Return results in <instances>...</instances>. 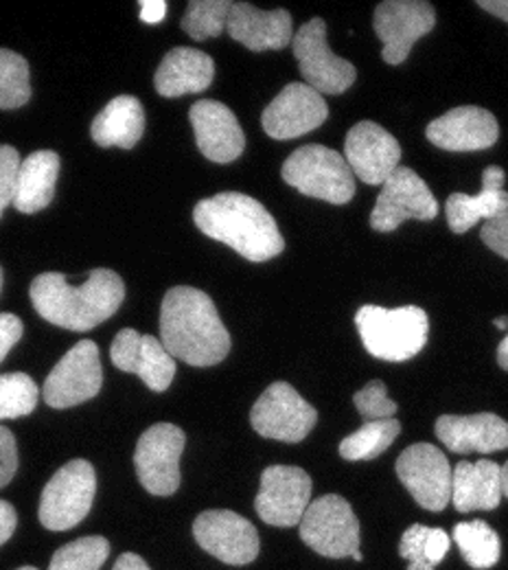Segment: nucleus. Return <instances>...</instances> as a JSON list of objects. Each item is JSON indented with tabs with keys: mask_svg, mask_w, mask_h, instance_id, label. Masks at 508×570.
Masks as SVG:
<instances>
[{
	"mask_svg": "<svg viewBox=\"0 0 508 570\" xmlns=\"http://www.w3.org/2000/svg\"><path fill=\"white\" fill-rule=\"evenodd\" d=\"M160 338L167 352L191 366H213L230 352V334L213 298L196 287H171L160 307Z\"/></svg>",
	"mask_w": 508,
	"mask_h": 570,
	"instance_id": "obj_1",
	"label": "nucleus"
},
{
	"mask_svg": "<svg viewBox=\"0 0 508 570\" xmlns=\"http://www.w3.org/2000/svg\"><path fill=\"white\" fill-rule=\"evenodd\" d=\"M29 296L36 312L51 325L71 332H90L121 307L126 285L108 268L92 271L77 287L69 285L60 273H44L31 282Z\"/></svg>",
	"mask_w": 508,
	"mask_h": 570,
	"instance_id": "obj_2",
	"label": "nucleus"
},
{
	"mask_svg": "<svg viewBox=\"0 0 508 570\" xmlns=\"http://www.w3.org/2000/svg\"><path fill=\"white\" fill-rule=\"evenodd\" d=\"M193 219L207 237L230 246L255 264L268 262L286 248V239L272 214L239 191H223L198 203Z\"/></svg>",
	"mask_w": 508,
	"mask_h": 570,
	"instance_id": "obj_3",
	"label": "nucleus"
},
{
	"mask_svg": "<svg viewBox=\"0 0 508 570\" xmlns=\"http://www.w3.org/2000/svg\"><path fill=\"white\" fill-rule=\"evenodd\" d=\"M356 325L366 352L386 362L412 360L426 347L430 334V318L417 305L395 309L362 305L356 314Z\"/></svg>",
	"mask_w": 508,
	"mask_h": 570,
	"instance_id": "obj_4",
	"label": "nucleus"
},
{
	"mask_svg": "<svg viewBox=\"0 0 508 570\" xmlns=\"http://www.w3.org/2000/svg\"><path fill=\"white\" fill-rule=\"evenodd\" d=\"M283 180L296 191L331 205H347L356 196V174L347 158L316 142L290 154L283 163Z\"/></svg>",
	"mask_w": 508,
	"mask_h": 570,
	"instance_id": "obj_5",
	"label": "nucleus"
},
{
	"mask_svg": "<svg viewBox=\"0 0 508 570\" xmlns=\"http://www.w3.org/2000/svg\"><path fill=\"white\" fill-rule=\"evenodd\" d=\"M300 540L322 558H351L360 551V520L342 497L311 500L300 520Z\"/></svg>",
	"mask_w": 508,
	"mask_h": 570,
	"instance_id": "obj_6",
	"label": "nucleus"
},
{
	"mask_svg": "<svg viewBox=\"0 0 508 570\" xmlns=\"http://www.w3.org/2000/svg\"><path fill=\"white\" fill-rule=\"evenodd\" d=\"M97 494L94 468L74 459L62 465L47 483L40 499V522L49 531H69L77 527L90 511Z\"/></svg>",
	"mask_w": 508,
	"mask_h": 570,
	"instance_id": "obj_7",
	"label": "nucleus"
},
{
	"mask_svg": "<svg viewBox=\"0 0 508 570\" xmlns=\"http://www.w3.org/2000/svg\"><path fill=\"white\" fill-rule=\"evenodd\" d=\"M291 51L298 60L305 83L320 95H342L358 77L356 67L349 60L333 56L329 49L327 24L322 18H311L296 31Z\"/></svg>",
	"mask_w": 508,
	"mask_h": 570,
	"instance_id": "obj_8",
	"label": "nucleus"
},
{
	"mask_svg": "<svg viewBox=\"0 0 508 570\" xmlns=\"http://www.w3.org/2000/svg\"><path fill=\"white\" fill-rule=\"evenodd\" d=\"M436 11L424 0H386L375 9L372 27L384 42L386 65H404L419 38L435 29Z\"/></svg>",
	"mask_w": 508,
	"mask_h": 570,
	"instance_id": "obj_9",
	"label": "nucleus"
},
{
	"mask_svg": "<svg viewBox=\"0 0 508 570\" xmlns=\"http://www.w3.org/2000/svg\"><path fill=\"white\" fill-rule=\"evenodd\" d=\"M185 430L173 424L149 428L135 452L137 476L153 497H171L180 488V454L185 450Z\"/></svg>",
	"mask_w": 508,
	"mask_h": 570,
	"instance_id": "obj_10",
	"label": "nucleus"
},
{
	"mask_svg": "<svg viewBox=\"0 0 508 570\" xmlns=\"http://www.w3.org/2000/svg\"><path fill=\"white\" fill-rule=\"evenodd\" d=\"M103 384L99 347L92 341H79L67 352L44 380V402L51 409H73L92 400Z\"/></svg>",
	"mask_w": 508,
	"mask_h": 570,
	"instance_id": "obj_11",
	"label": "nucleus"
},
{
	"mask_svg": "<svg viewBox=\"0 0 508 570\" xmlns=\"http://www.w3.org/2000/svg\"><path fill=\"white\" fill-rule=\"evenodd\" d=\"M318 422V413L288 382H275L250 411V424L268 439L298 443Z\"/></svg>",
	"mask_w": 508,
	"mask_h": 570,
	"instance_id": "obj_12",
	"label": "nucleus"
},
{
	"mask_svg": "<svg viewBox=\"0 0 508 570\" xmlns=\"http://www.w3.org/2000/svg\"><path fill=\"white\" fill-rule=\"evenodd\" d=\"M438 203L430 187L410 167H397V171L381 185L370 226L379 233L395 230L406 219H435Z\"/></svg>",
	"mask_w": 508,
	"mask_h": 570,
	"instance_id": "obj_13",
	"label": "nucleus"
},
{
	"mask_svg": "<svg viewBox=\"0 0 508 570\" xmlns=\"http://www.w3.org/2000/svg\"><path fill=\"white\" fill-rule=\"evenodd\" d=\"M397 476L424 509L442 511L451 502L454 470L442 450L432 443H415L397 459Z\"/></svg>",
	"mask_w": 508,
	"mask_h": 570,
	"instance_id": "obj_14",
	"label": "nucleus"
},
{
	"mask_svg": "<svg viewBox=\"0 0 508 570\" xmlns=\"http://www.w3.org/2000/svg\"><path fill=\"white\" fill-rule=\"evenodd\" d=\"M196 542L230 567H246L259 556V533L250 520L235 511L211 509L193 522Z\"/></svg>",
	"mask_w": 508,
	"mask_h": 570,
	"instance_id": "obj_15",
	"label": "nucleus"
},
{
	"mask_svg": "<svg viewBox=\"0 0 508 570\" xmlns=\"http://www.w3.org/2000/svg\"><path fill=\"white\" fill-rule=\"evenodd\" d=\"M311 504V479L293 465H270L261 474L255 509L272 527L300 524Z\"/></svg>",
	"mask_w": 508,
	"mask_h": 570,
	"instance_id": "obj_16",
	"label": "nucleus"
},
{
	"mask_svg": "<svg viewBox=\"0 0 508 570\" xmlns=\"http://www.w3.org/2000/svg\"><path fill=\"white\" fill-rule=\"evenodd\" d=\"M329 117L325 97L302 81L286 86L261 115V126L277 141L298 139L320 128Z\"/></svg>",
	"mask_w": 508,
	"mask_h": 570,
	"instance_id": "obj_17",
	"label": "nucleus"
},
{
	"mask_svg": "<svg viewBox=\"0 0 508 570\" xmlns=\"http://www.w3.org/2000/svg\"><path fill=\"white\" fill-rule=\"evenodd\" d=\"M345 158L362 183L384 185L399 167L401 145L375 121H360L347 135Z\"/></svg>",
	"mask_w": 508,
	"mask_h": 570,
	"instance_id": "obj_18",
	"label": "nucleus"
},
{
	"mask_svg": "<svg viewBox=\"0 0 508 570\" xmlns=\"http://www.w3.org/2000/svg\"><path fill=\"white\" fill-rule=\"evenodd\" d=\"M112 364L126 373H137L153 393H162L176 377V357L162 341L141 336L135 330H121L110 347Z\"/></svg>",
	"mask_w": 508,
	"mask_h": 570,
	"instance_id": "obj_19",
	"label": "nucleus"
},
{
	"mask_svg": "<svg viewBox=\"0 0 508 570\" xmlns=\"http://www.w3.org/2000/svg\"><path fill=\"white\" fill-rule=\"evenodd\" d=\"M426 137L447 151L489 149L500 137L498 119L478 106H460L435 119Z\"/></svg>",
	"mask_w": 508,
	"mask_h": 570,
	"instance_id": "obj_20",
	"label": "nucleus"
},
{
	"mask_svg": "<svg viewBox=\"0 0 508 570\" xmlns=\"http://www.w3.org/2000/svg\"><path fill=\"white\" fill-rule=\"evenodd\" d=\"M200 151L213 163H232L246 147L243 130L232 110L213 99L196 101L189 110Z\"/></svg>",
	"mask_w": 508,
	"mask_h": 570,
	"instance_id": "obj_21",
	"label": "nucleus"
},
{
	"mask_svg": "<svg viewBox=\"0 0 508 570\" xmlns=\"http://www.w3.org/2000/svg\"><path fill=\"white\" fill-rule=\"evenodd\" d=\"M436 436L456 454H491L508 450V422L494 413L442 415L436 420Z\"/></svg>",
	"mask_w": 508,
	"mask_h": 570,
	"instance_id": "obj_22",
	"label": "nucleus"
},
{
	"mask_svg": "<svg viewBox=\"0 0 508 570\" xmlns=\"http://www.w3.org/2000/svg\"><path fill=\"white\" fill-rule=\"evenodd\" d=\"M226 31L250 51H279L293 40L288 9L263 11L250 2H232Z\"/></svg>",
	"mask_w": 508,
	"mask_h": 570,
	"instance_id": "obj_23",
	"label": "nucleus"
},
{
	"mask_svg": "<svg viewBox=\"0 0 508 570\" xmlns=\"http://www.w3.org/2000/svg\"><path fill=\"white\" fill-rule=\"evenodd\" d=\"M507 174L500 167H487L482 174V189L478 196L451 194L445 203L447 224L454 233H467L480 219H496L508 215V194L505 191Z\"/></svg>",
	"mask_w": 508,
	"mask_h": 570,
	"instance_id": "obj_24",
	"label": "nucleus"
},
{
	"mask_svg": "<svg viewBox=\"0 0 508 570\" xmlns=\"http://www.w3.org/2000/svg\"><path fill=\"white\" fill-rule=\"evenodd\" d=\"M216 77V65L211 56L200 49L178 47L171 49L153 77V86L162 97H185L198 95L211 86Z\"/></svg>",
	"mask_w": 508,
	"mask_h": 570,
	"instance_id": "obj_25",
	"label": "nucleus"
},
{
	"mask_svg": "<svg viewBox=\"0 0 508 570\" xmlns=\"http://www.w3.org/2000/svg\"><path fill=\"white\" fill-rule=\"evenodd\" d=\"M502 465L489 459H482L478 463H456L451 481V502L460 513L491 511L502 502Z\"/></svg>",
	"mask_w": 508,
	"mask_h": 570,
	"instance_id": "obj_26",
	"label": "nucleus"
},
{
	"mask_svg": "<svg viewBox=\"0 0 508 570\" xmlns=\"http://www.w3.org/2000/svg\"><path fill=\"white\" fill-rule=\"evenodd\" d=\"M146 132V110L137 97H114L92 121V141L99 147L132 149Z\"/></svg>",
	"mask_w": 508,
	"mask_h": 570,
	"instance_id": "obj_27",
	"label": "nucleus"
},
{
	"mask_svg": "<svg viewBox=\"0 0 508 570\" xmlns=\"http://www.w3.org/2000/svg\"><path fill=\"white\" fill-rule=\"evenodd\" d=\"M60 176V156L51 149H38L22 160L13 207L20 214H38L51 205Z\"/></svg>",
	"mask_w": 508,
	"mask_h": 570,
	"instance_id": "obj_28",
	"label": "nucleus"
},
{
	"mask_svg": "<svg viewBox=\"0 0 508 570\" xmlns=\"http://www.w3.org/2000/svg\"><path fill=\"white\" fill-rule=\"evenodd\" d=\"M454 542L458 544L465 562L476 570L496 567L502 556L500 535L485 522H460L454 527Z\"/></svg>",
	"mask_w": 508,
	"mask_h": 570,
	"instance_id": "obj_29",
	"label": "nucleus"
},
{
	"mask_svg": "<svg viewBox=\"0 0 508 570\" xmlns=\"http://www.w3.org/2000/svg\"><path fill=\"white\" fill-rule=\"evenodd\" d=\"M401 424L392 420L363 422L360 430L340 441V456L347 461H372L384 454L399 436Z\"/></svg>",
	"mask_w": 508,
	"mask_h": 570,
	"instance_id": "obj_30",
	"label": "nucleus"
},
{
	"mask_svg": "<svg viewBox=\"0 0 508 570\" xmlns=\"http://www.w3.org/2000/svg\"><path fill=\"white\" fill-rule=\"evenodd\" d=\"M232 2L228 0H191L182 18V29L198 42L218 38L228 27Z\"/></svg>",
	"mask_w": 508,
	"mask_h": 570,
	"instance_id": "obj_31",
	"label": "nucleus"
},
{
	"mask_svg": "<svg viewBox=\"0 0 508 570\" xmlns=\"http://www.w3.org/2000/svg\"><path fill=\"white\" fill-rule=\"evenodd\" d=\"M31 99L29 65L22 56L2 49L0 51V106L13 110Z\"/></svg>",
	"mask_w": 508,
	"mask_h": 570,
	"instance_id": "obj_32",
	"label": "nucleus"
},
{
	"mask_svg": "<svg viewBox=\"0 0 508 570\" xmlns=\"http://www.w3.org/2000/svg\"><path fill=\"white\" fill-rule=\"evenodd\" d=\"M40 400L38 384L27 373L0 377V420H18L36 411Z\"/></svg>",
	"mask_w": 508,
	"mask_h": 570,
	"instance_id": "obj_33",
	"label": "nucleus"
},
{
	"mask_svg": "<svg viewBox=\"0 0 508 570\" xmlns=\"http://www.w3.org/2000/svg\"><path fill=\"white\" fill-rule=\"evenodd\" d=\"M110 556L106 538H79L53 553L49 570H99Z\"/></svg>",
	"mask_w": 508,
	"mask_h": 570,
	"instance_id": "obj_34",
	"label": "nucleus"
},
{
	"mask_svg": "<svg viewBox=\"0 0 508 570\" xmlns=\"http://www.w3.org/2000/svg\"><path fill=\"white\" fill-rule=\"evenodd\" d=\"M356 409L366 422L392 420L397 413V404L386 395V384L381 380H372L353 395Z\"/></svg>",
	"mask_w": 508,
	"mask_h": 570,
	"instance_id": "obj_35",
	"label": "nucleus"
},
{
	"mask_svg": "<svg viewBox=\"0 0 508 570\" xmlns=\"http://www.w3.org/2000/svg\"><path fill=\"white\" fill-rule=\"evenodd\" d=\"M428 535H430V527H424V524H412L401 535L399 556L410 562L408 570H435V567L428 560V553H426Z\"/></svg>",
	"mask_w": 508,
	"mask_h": 570,
	"instance_id": "obj_36",
	"label": "nucleus"
},
{
	"mask_svg": "<svg viewBox=\"0 0 508 570\" xmlns=\"http://www.w3.org/2000/svg\"><path fill=\"white\" fill-rule=\"evenodd\" d=\"M20 167H22V160L18 156V149L11 145H2L0 147V212L13 205Z\"/></svg>",
	"mask_w": 508,
	"mask_h": 570,
	"instance_id": "obj_37",
	"label": "nucleus"
},
{
	"mask_svg": "<svg viewBox=\"0 0 508 570\" xmlns=\"http://www.w3.org/2000/svg\"><path fill=\"white\" fill-rule=\"evenodd\" d=\"M18 470L16 439L7 428H0V488H7Z\"/></svg>",
	"mask_w": 508,
	"mask_h": 570,
	"instance_id": "obj_38",
	"label": "nucleus"
},
{
	"mask_svg": "<svg viewBox=\"0 0 508 570\" xmlns=\"http://www.w3.org/2000/svg\"><path fill=\"white\" fill-rule=\"evenodd\" d=\"M480 237L494 253L508 259V215L485 222Z\"/></svg>",
	"mask_w": 508,
	"mask_h": 570,
	"instance_id": "obj_39",
	"label": "nucleus"
},
{
	"mask_svg": "<svg viewBox=\"0 0 508 570\" xmlns=\"http://www.w3.org/2000/svg\"><path fill=\"white\" fill-rule=\"evenodd\" d=\"M22 332H24V325L16 314H9V312L0 314V360H4L13 350V345L22 338Z\"/></svg>",
	"mask_w": 508,
	"mask_h": 570,
	"instance_id": "obj_40",
	"label": "nucleus"
},
{
	"mask_svg": "<svg viewBox=\"0 0 508 570\" xmlns=\"http://www.w3.org/2000/svg\"><path fill=\"white\" fill-rule=\"evenodd\" d=\"M449 535L442 531V529H430V535H428V544H426V553H428V560L430 564L436 567L445 560L447 551H449Z\"/></svg>",
	"mask_w": 508,
	"mask_h": 570,
	"instance_id": "obj_41",
	"label": "nucleus"
},
{
	"mask_svg": "<svg viewBox=\"0 0 508 570\" xmlns=\"http://www.w3.org/2000/svg\"><path fill=\"white\" fill-rule=\"evenodd\" d=\"M16 524H18V515L13 504L9 500H0V544H4L13 535Z\"/></svg>",
	"mask_w": 508,
	"mask_h": 570,
	"instance_id": "obj_42",
	"label": "nucleus"
},
{
	"mask_svg": "<svg viewBox=\"0 0 508 570\" xmlns=\"http://www.w3.org/2000/svg\"><path fill=\"white\" fill-rule=\"evenodd\" d=\"M141 20L147 24H158L167 16V2L165 0H141Z\"/></svg>",
	"mask_w": 508,
	"mask_h": 570,
	"instance_id": "obj_43",
	"label": "nucleus"
},
{
	"mask_svg": "<svg viewBox=\"0 0 508 570\" xmlns=\"http://www.w3.org/2000/svg\"><path fill=\"white\" fill-rule=\"evenodd\" d=\"M112 570H149L146 564V560L137 553H123L117 562H114V569Z\"/></svg>",
	"mask_w": 508,
	"mask_h": 570,
	"instance_id": "obj_44",
	"label": "nucleus"
},
{
	"mask_svg": "<svg viewBox=\"0 0 508 570\" xmlns=\"http://www.w3.org/2000/svg\"><path fill=\"white\" fill-rule=\"evenodd\" d=\"M478 7L508 22V0H478Z\"/></svg>",
	"mask_w": 508,
	"mask_h": 570,
	"instance_id": "obj_45",
	"label": "nucleus"
},
{
	"mask_svg": "<svg viewBox=\"0 0 508 570\" xmlns=\"http://www.w3.org/2000/svg\"><path fill=\"white\" fill-rule=\"evenodd\" d=\"M498 364L508 371V334L505 336V341L500 343V347H498Z\"/></svg>",
	"mask_w": 508,
	"mask_h": 570,
	"instance_id": "obj_46",
	"label": "nucleus"
},
{
	"mask_svg": "<svg viewBox=\"0 0 508 570\" xmlns=\"http://www.w3.org/2000/svg\"><path fill=\"white\" fill-rule=\"evenodd\" d=\"M502 492L508 499V461L502 465Z\"/></svg>",
	"mask_w": 508,
	"mask_h": 570,
	"instance_id": "obj_47",
	"label": "nucleus"
},
{
	"mask_svg": "<svg viewBox=\"0 0 508 570\" xmlns=\"http://www.w3.org/2000/svg\"><path fill=\"white\" fill-rule=\"evenodd\" d=\"M494 325H496L498 330H508L507 316H502V318H496V321H494Z\"/></svg>",
	"mask_w": 508,
	"mask_h": 570,
	"instance_id": "obj_48",
	"label": "nucleus"
},
{
	"mask_svg": "<svg viewBox=\"0 0 508 570\" xmlns=\"http://www.w3.org/2000/svg\"><path fill=\"white\" fill-rule=\"evenodd\" d=\"M351 558H353V560H356V562H362V553H360V551H356V553H353V556H351Z\"/></svg>",
	"mask_w": 508,
	"mask_h": 570,
	"instance_id": "obj_49",
	"label": "nucleus"
},
{
	"mask_svg": "<svg viewBox=\"0 0 508 570\" xmlns=\"http://www.w3.org/2000/svg\"><path fill=\"white\" fill-rule=\"evenodd\" d=\"M18 570H38V569H33V567H22V569H18Z\"/></svg>",
	"mask_w": 508,
	"mask_h": 570,
	"instance_id": "obj_50",
	"label": "nucleus"
}]
</instances>
